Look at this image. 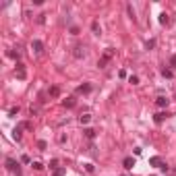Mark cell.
<instances>
[{
	"instance_id": "5",
	"label": "cell",
	"mask_w": 176,
	"mask_h": 176,
	"mask_svg": "<svg viewBox=\"0 0 176 176\" xmlns=\"http://www.w3.org/2000/svg\"><path fill=\"white\" fill-rule=\"evenodd\" d=\"M31 50H33L35 54H42V52H44V42H42V40H33V42H31Z\"/></svg>"
},
{
	"instance_id": "8",
	"label": "cell",
	"mask_w": 176,
	"mask_h": 176,
	"mask_svg": "<svg viewBox=\"0 0 176 176\" xmlns=\"http://www.w3.org/2000/svg\"><path fill=\"white\" fill-rule=\"evenodd\" d=\"M166 118H168V114H166V112H160V114H155V118H153V120H155V124H162Z\"/></svg>"
},
{
	"instance_id": "26",
	"label": "cell",
	"mask_w": 176,
	"mask_h": 176,
	"mask_svg": "<svg viewBox=\"0 0 176 176\" xmlns=\"http://www.w3.org/2000/svg\"><path fill=\"white\" fill-rule=\"evenodd\" d=\"M50 168H54V170H58V160H52V162H50Z\"/></svg>"
},
{
	"instance_id": "14",
	"label": "cell",
	"mask_w": 176,
	"mask_h": 176,
	"mask_svg": "<svg viewBox=\"0 0 176 176\" xmlns=\"http://www.w3.org/2000/svg\"><path fill=\"white\" fill-rule=\"evenodd\" d=\"M89 120H91V114H81V116H79V122H81V124H87Z\"/></svg>"
},
{
	"instance_id": "1",
	"label": "cell",
	"mask_w": 176,
	"mask_h": 176,
	"mask_svg": "<svg viewBox=\"0 0 176 176\" xmlns=\"http://www.w3.org/2000/svg\"><path fill=\"white\" fill-rule=\"evenodd\" d=\"M112 56H114V50H112V48H108V50L104 52V56L97 60V68H106V64L112 60Z\"/></svg>"
},
{
	"instance_id": "11",
	"label": "cell",
	"mask_w": 176,
	"mask_h": 176,
	"mask_svg": "<svg viewBox=\"0 0 176 176\" xmlns=\"http://www.w3.org/2000/svg\"><path fill=\"white\" fill-rule=\"evenodd\" d=\"M21 129H23V127L19 124V127H17V129L13 131V139H15V141H21Z\"/></svg>"
},
{
	"instance_id": "27",
	"label": "cell",
	"mask_w": 176,
	"mask_h": 176,
	"mask_svg": "<svg viewBox=\"0 0 176 176\" xmlns=\"http://www.w3.org/2000/svg\"><path fill=\"white\" fill-rule=\"evenodd\" d=\"M170 66L176 68V54H172V58H170Z\"/></svg>"
},
{
	"instance_id": "31",
	"label": "cell",
	"mask_w": 176,
	"mask_h": 176,
	"mask_svg": "<svg viewBox=\"0 0 176 176\" xmlns=\"http://www.w3.org/2000/svg\"><path fill=\"white\" fill-rule=\"evenodd\" d=\"M122 176H127V174H122Z\"/></svg>"
},
{
	"instance_id": "2",
	"label": "cell",
	"mask_w": 176,
	"mask_h": 176,
	"mask_svg": "<svg viewBox=\"0 0 176 176\" xmlns=\"http://www.w3.org/2000/svg\"><path fill=\"white\" fill-rule=\"evenodd\" d=\"M6 168H8L10 172H15L17 176H21V166H19V162H15L13 158H6Z\"/></svg>"
},
{
	"instance_id": "9",
	"label": "cell",
	"mask_w": 176,
	"mask_h": 176,
	"mask_svg": "<svg viewBox=\"0 0 176 176\" xmlns=\"http://www.w3.org/2000/svg\"><path fill=\"white\" fill-rule=\"evenodd\" d=\"M89 91H91V85H89V83H83V85L77 87V93H89Z\"/></svg>"
},
{
	"instance_id": "3",
	"label": "cell",
	"mask_w": 176,
	"mask_h": 176,
	"mask_svg": "<svg viewBox=\"0 0 176 176\" xmlns=\"http://www.w3.org/2000/svg\"><path fill=\"white\" fill-rule=\"evenodd\" d=\"M15 75H17V79H27V71H25V64H21V62H17V68H15Z\"/></svg>"
},
{
	"instance_id": "25",
	"label": "cell",
	"mask_w": 176,
	"mask_h": 176,
	"mask_svg": "<svg viewBox=\"0 0 176 176\" xmlns=\"http://www.w3.org/2000/svg\"><path fill=\"white\" fill-rule=\"evenodd\" d=\"M38 147H40V149H42V151H44L46 147H48V143H46V141H38Z\"/></svg>"
},
{
	"instance_id": "12",
	"label": "cell",
	"mask_w": 176,
	"mask_h": 176,
	"mask_svg": "<svg viewBox=\"0 0 176 176\" xmlns=\"http://www.w3.org/2000/svg\"><path fill=\"white\" fill-rule=\"evenodd\" d=\"M91 29H93V33H95V35H99V33H102V27H99V23H97V21H93V23H91Z\"/></svg>"
},
{
	"instance_id": "19",
	"label": "cell",
	"mask_w": 176,
	"mask_h": 176,
	"mask_svg": "<svg viewBox=\"0 0 176 176\" xmlns=\"http://www.w3.org/2000/svg\"><path fill=\"white\" fill-rule=\"evenodd\" d=\"M85 137H87V139H93V137H95V131H93V129H85Z\"/></svg>"
},
{
	"instance_id": "30",
	"label": "cell",
	"mask_w": 176,
	"mask_h": 176,
	"mask_svg": "<svg viewBox=\"0 0 176 176\" xmlns=\"http://www.w3.org/2000/svg\"><path fill=\"white\" fill-rule=\"evenodd\" d=\"M21 162H23V164H29L31 160H29V155H23V158H21Z\"/></svg>"
},
{
	"instance_id": "7",
	"label": "cell",
	"mask_w": 176,
	"mask_h": 176,
	"mask_svg": "<svg viewBox=\"0 0 176 176\" xmlns=\"http://www.w3.org/2000/svg\"><path fill=\"white\" fill-rule=\"evenodd\" d=\"M155 104H158L160 108H166V106H168V97H166V95H160V97L155 99Z\"/></svg>"
},
{
	"instance_id": "22",
	"label": "cell",
	"mask_w": 176,
	"mask_h": 176,
	"mask_svg": "<svg viewBox=\"0 0 176 176\" xmlns=\"http://www.w3.org/2000/svg\"><path fill=\"white\" fill-rule=\"evenodd\" d=\"M145 48H147V50L155 48V40H147V42H145Z\"/></svg>"
},
{
	"instance_id": "24",
	"label": "cell",
	"mask_w": 176,
	"mask_h": 176,
	"mask_svg": "<svg viewBox=\"0 0 176 176\" xmlns=\"http://www.w3.org/2000/svg\"><path fill=\"white\" fill-rule=\"evenodd\" d=\"M66 174V170L64 168H58V170H54V176H64Z\"/></svg>"
},
{
	"instance_id": "10",
	"label": "cell",
	"mask_w": 176,
	"mask_h": 176,
	"mask_svg": "<svg viewBox=\"0 0 176 176\" xmlns=\"http://www.w3.org/2000/svg\"><path fill=\"white\" fill-rule=\"evenodd\" d=\"M62 106H64V108H73V106H75V97H66V99H62Z\"/></svg>"
},
{
	"instance_id": "18",
	"label": "cell",
	"mask_w": 176,
	"mask_h": 176,
	"mask_svg": "<svg viewBox=\"0 0 176 176\" xmlns=\"http://www.w3.org/2000/svg\"><path fill=\"white\" fill-rule=\"evenodd\" d=\"M31 168L33 170H44V164L42 162H31Z\"/></svg>"
},
{
	"instance_id": "20",
	"label": "cell",
	"mask_w": 176,
	"mask_h": 176,
	"mask_svg": "<svg viewBox=\"0 0 176 176\" xmlns=\"http://www.w3.org/2000/svg\"><path fill=\"white\" fill-rule=\"evenodd\" d=\"M162 75H164L166 79H172V71H170V68H162Z\"/></svg>"
},
{
	"instance_id": "16",
	"label": "cell",
	"mask_w": 176,
	"mask_h": 176,
	"mask_svg": "<svg viewBox=\"0 0 176 176\" xmlns=\"http://www.w3.org/2000/svg\"><path fill=\"white\" fill-rule=\"evenodd\" d=\"M127 13H129V17H131L133 21L137 19V17H135V8H133V4H127Z\"/></svg>"
},
{
	"instance_id": "13",
	"label": "cell",
	"mask_w": 176,
	"mask_h": 176,
	"mask_svg": "<svg viewBox=\"0 0 176 176\" xmlns=\"http://www.w3.org/2000/svg\"><path fill=\"white\" fill-rule=\"evenodd\" d=\"M48 95H52V97H58V95H60V89H58V87H50V89H48Z\"/></svg>"
},
{
	"instance_id": "21",
	"label": "cell",
	"mask_w": 176,
	"mask_h": 176,
	"mask_svg": "<svg viewBox=\"0 0 176 176\" xmlns=\"http://www.w3.org/2000/svg\"><path fill=\"white\" fill-rule=\"evenodd\" d=\"M19 114V106H13L10 110H8V116H17Z\"/></svg>"
},
{
	"instance_id": "6",
	"label": "cell",
	"mask_w": 176,
	"mask_h": 176,
	"mask_svg": "<svg viewBox=\"0 0 176 176\" xmlns=\"http://www.w3.org/2000/svg\"><path fill=\"white\" fill-rule=\"evenodd\" d=\"M122 166H124V170H133V166H135V158H124V160H122Z\"/></svg>"
},
{
	"instance_id": "17",
	"label": "cell",
	"mask_w": 176,
	"mask_h": 176,
	"mask_svg": "<svg viewBox=\"0 0 176 176\" xmlns=\"http://www.w3.org/2000/svg\"><path fill=\"white\" fill-rule=\"evenodd\" d=\"M149 164H151V166H162V160L155 155V158H151V160H149Z\"/></svg>"
},
{
	"instance_id": "28",
	"label": "cell",
	"mask_w": 176,
	"mask_h": 176,
	"mask_svg": "<svg viewBox=\"0 0 176 176\" xmlns=\"http://www.w3.org/2000/svg\"><path fill=\"white\" fill-rule=\"evenodd\" d=\"M38 23L44 25V23H46V15H40V17H38Z\"/></svg>"
},
{
	"instance_id": "15",
	"label": "cell",
	"mask_w": 176,
	"mask_h": 176,
	"mask_svg": "<svg viewBox=\"0 0 176 176\" xmlns=\"http://www.w3.org/2000/svg\"><path fill=\"white\" fill-rule=\"evenodd\" d=\"M160 23H162V25H168V23H170V17H168L166 13H162V15H160Z\"/></svg>"
},
{
	"instance_id": "4",
	"label": "cell",
	"mask_w": 176,
	"mask_h": 176,
	"mask_svg": "<svg viewBox=\"0 0 176 176\" xmlns=\"http://www.w3.org/2000/svg\"><path fill=\"white\" fill-rule=\"evenodd\" d=\"M73 56H75V58H85V46L77 44L73 48Z\"/></svg>"
},
{
	"instance_id": "29",
	"label": "cell",
	"mask_w": 176,
	"mask_h": 176,
	"mask_svg": "<svg viewBox=\"0 0 176 176\" xmlns=\"http://www.w3.org/2000/svg\"><path fill=\"white\" fill-rule=\"evenodd\" d=\"M93 168H95V166H93V164H85V170H87L89 174H91V172H93Z\"/></svg>"
},
{
	"instance_id": "23",
	"label": "cell",
	"mask_w": 176,
	"mask_h": 176,
	"mask_svg": "<svg viewBox=\"0 0 176 176\" xmlns=\"http://www.w3.org/2000/svg\"><path fill=\"white\" fill-rule=\"evenodd\" d=\"M129 83L137 85V83H139V77H137V75H131V77H129Z\"/></svg>"
}]
</instances>
